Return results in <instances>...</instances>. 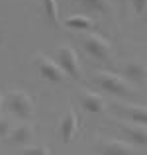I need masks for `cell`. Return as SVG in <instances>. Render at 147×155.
<instances>
[{"label":"cell","instance_id":"44dd1931","mask_svg":"<svg viewBox=\"0 0 147 155\" xmlns=\"http://www.w3.org/2000/svg\"><path fill=\"white\" fill-rule=\"evenodd\" d=\"M143 16H145V18H147V12H145V14H143Z\"/></svg>","mask_w":147,"mask_h":155},{"label":"cell","instance_id":"2e32d148","mask_svg":"<svg viewBox=\"0 0 147 155\" xmlns=\"http://www.w3.org/2000/svg\"><path fill=\"white\" fill-rule=\"evenodd\" d=\"M22 155H51V153L45 145H26L22 149Z\"/></svg>","mask_w":147,"mask_h":155},{"label":"cell","instance_id":"ac0fdd59","mask_svg":"<svg viewBox=\"0 0 147 155\" xmlns=\"http://www.w3.org/2000/svg\"><path fill=\"white\" fill-rule=\"evenodd\" d=\"M129 2H132V6H133L137 16H143L147 12V0H129Z\"/></svg>","mask_w":147,"mask_h":155},{"label":"cell","instance_id":"52a82bcc","mask_svg":"<svg viewBox=\"0 0 147 155\" xmlns=\"http://www.w3.org/2000/svg\"><path fill=\"white\" fill-rule=\"evenodd\" d=\"M77 130H79V116H77V112L73 108H69L67 112H65V116L61 118L59 122V137L63 143H69V141L75 137Z\"/></svg>","mask_w":147,"mask_h":155},{"label":"cell","instance_id":"ba28073f","mask_svg":"<svg viewBox=\"0 0 147 155\" xmlns=\"http://www.w3.org/2000/svg\"><path fill=\"white\" fill-rule=\"evenodd\" d=\"M120 130L122 134L126 136L128 143L132 145H139V147H147V126H141V124H120Z\"/></svg>","mask_w":147,"mask_h":155},{"label":"cell","instance_id":"277c9868","mask_svg":"<svg viewBox=\"0 0 147 155\" xmlns=\"http://www.w3.org/2000/svg\"><path fill=\"white\" fill-rule=\"evenodd\" d=\"M35 63H38V71H39V77L43 81H49V83H63L67 79L65 71L61 69V65L57 63L55 59H51L49 55H41L39 53L35 57Z\"/></svg>","mask_w":147,"mask_h":155},{"label":"cell","instance_id":"6da1fadb","mask_svg":"<svg viewBox=\"0 0 147 155\" xmlns=\"http://www.w3.org/2000/svg\"><path fill=\"white\" fill-rule=\"evenodd\" d=\"M94 81L102 91L110 92V94H116V96H129L132 94L129 83L122 75H116L112 71H98L94 75Z\"/></svg>","mask_w":147,"mask_h":155},{"label":"cell","instance_id":"5bb4252c","mask_svg":"<svg viewBox=\"0 0 147 155\" xmlns=\"http://www.w3.org/2000/svg\"><path fill=\"white\" fill-rule=\"evenodd\" d=\"M41 8H43V14L47 16V20L51 24H57L59 22V4L57 0H41Z\"/></svg>","mask_w":147,"mask_h":155},{"label":"cell","instance_id":"7a4b0ae2","mask_svg":"<svg viewBox=\"0 0 147 155\" xmlns=\"http://www.w3.org/2000/svg\"><path fill=\"white\" fill-rule=\"evenodd\" d=\"M57 61L69 79H80V63L75 47H71L69 43L59 45L57 47Z\"/></svg>","mask_w":147,"mask_h":155},{"label":"cell","instance_id":"e0dca14e","mask_svg":"<svg viewBox=\"0 0 147 155\" xmlns=\"http://www.w3.org/2000/svg\"><path fill=\"white\" fill-rule=\"evenodd\" d=\"M10 132H12V126H10V122H8L6 118H0V141L8 140Z\"/></svg>","mask_w":147,"mask_h":155},{"label":"cell","instance_id":"d6986e66","mask_svg":"<svg viewBox=\"0 0 147 155\" xmlns=\"http://www.w3.org/2000/svg\"><path fill=\"white\" fill-rule=\"evenodd\" d=\"M116 2H120V4H122V6H124V4H126V2H128V0H116Z\"/></svg>","mask_w":147,"mask_h":155},{"label":"cell","instance_id":"5b68a950","mask_svg":"<svg viewBox=\"0 0 147 155\" xmlns=\"http://www.w3.org/2000/svg\"><path fill=\"white\" fill-rule=\"evenodd\" d=\"M83 47H84V51H87L88 55H92L94 59H106V57L110 55V49H112L108 39H104L98 34L84 35L83 38Z\"/></svg>","mask_w":147,"mask_h":155},{"label":"cell","instance_id":"30bf717a","mask_svg":"<svg viewBox=\"0 0 147 155\" xmlns=\"http://www.w3.org/2000/svg\"><path fill=\"white\" fill-rule=\"evenodd\" d=\"M124 79L141 84L147 79V65L141 63V61H137V59L126 61V65H124Z\"/></svg>","mask_w":147,"mask_h":155},{"label":"cell","instance_id":"8fae6325","mask_svg":"<svg viewBox=\"0 0 147 155\" xmlns=\"http://www.w3.org/2000/svg\"><path fill=\"white\" fill-rule=\"evenodd\" d=\"M80 106L90 114H100V112H104L106 102H104V98H102L100 94H96V92L83 91L80 92Z\"/></svg>","mask_w":147,"mask_h":155},{"label":"cell","instance_id":"ffe728a7","mask_svg":"<svg viewBox=\"0 0 147 155\" xmlns=\"http://www.w3.org/2000/svg\"><path fill=\"white\" fill-rule=\"evenodd\" d=\"M0 110H2V96H0Z\"/></svg>","mask_w":147,"mask_h":155},{"label":"cell","instance_id":"9a60e30c","mask_svg":"<svg viewBox=\"0 0 147 155\" xmlns=\"http://www.w3.org/2000/svg\"><path fill=\"white\" fill-rule=\"evenodd\" d=\"M79 4L90 12H106L110 8V0H79Z\"/></svg>","mask_w":147,"mask_h":155},{"label":"cell","instance_id":"8992f818","mask_svg":"<svg viewBox=\"0 0 147 155\" xmlns=\"http://www.w3.org/2000/svg\"><path fill=\"white\" fill-rule=\"evenodd\" d=\"M96 151H98V155H137L136 145L128 143V141H122V140L100 141Z\"/></svg>","mask_w":147,"mask_h":155},{"label":"cell","instance_id":"7c38bea8","mask_svg":"<svg viewBox=\"0 0 147 155\" xmlns=\"http://www.w3.org/2000/svg\"><path fill=\"white\" fill-rule=\"evenodd\" d=\"M31 126L30 124H18L12 128L10 136H8V141L16 145H28V141L31 140Z\"/></svg>","mask_w":147,"mask_h":155},{"label":"cell","instance_id":"4fadbf2b","mask_svg":"<svg viewBox=\"0 0 147 155\" xmlns=\"http://www.w3.org/2000/svg\"><path fill=\"white\" fill-rule=\"evenodd\" d=\"M63 24L69 28V30H79V31H87V30H90V28H94V20L88 18V16H84V14L69 16V18H65Z\"/></svg>","mask_w":147,"mask_h":155},{"label":"cell","instance_id":"9c48e42d","mask_svg":"<svg viewBox=\"0 0 147 155\" xmlns=\"http://www.w3.org/2000/svg\"><path fill=\"white\" fill-rule=\"evenodd\" d=\"M114 108L126 116L129 122L133 124H141V126H147V106L143 104H114Z\"/></svg>","mask_w":147,"mask_h":155},{"label":"cell","instance_id":"3957f363","mask_svg":"<svg viewBox=\"0 0 147 155\" xmlns=\"http://www.w3.org/2000/svg\"><path fill=\"white\" fill-rule=\"evenodd\" d=\"M6 106L14 116L22 118V120L24 118H30L34 114V100L24 91H12L6 96Z\"/></svg>","mask_w":147,"mask_h":155}]
</instances>
